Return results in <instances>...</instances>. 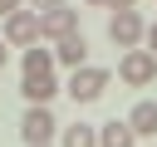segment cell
<instances>
[{
  "mask_svg": "<svg viewBox=\"0 0 157 147\" xmlns=\"http://www.w3.org/2000/svg\"><path fill=\"white\" fill-rule=\"evenodd\" d=\"M108 83H113V74H108V69L83 64V69H74V74H69V88H64V93H69L74 103H93V98H103V88H108Z\"/></svg>",
  "mask_w": 157,
  "mask_h": 147,
  "instance_id": "1",
  "label": "cell"
},
{
  "mask_svg": "<svg viewBox=\"0 0 157 147\" xmlns=\"http://www.w3.org/2000/svg\"><path fill=\"white\" fill-rule=\"evenodd\" d=\"M118 78H123L128 88H147V83L157 78V59H152L147 49H128V54L118 59Z\"/></svg>",
  "mask_w": 157,
  "mask_h": 147,
  "instance_id": "2",
  "label": "cell"
},
{
  "mask_svg": "<svg viewBox=\"0 0 157 147\" xmlns=\"http://www.w3.org/2000/svg\"><path fill=\"white\" fill-rule=\"evenodd\" d=\"M29 44H39V15L34 10L5 15V49H29Z\"/></svg>",
  "mask_w": 157,
  "mask_h": 147,
  "instance_id": "3",
  "label": "cell"
},
{
  "mask_svg": "<svg viewBox=\"0 0 157 147\" xmlns=\"http://www.w3.org/2000/svg\"><path fill=\"white\" fill-rule=\"evenodd\" d=\"M142 34H147V24H142L137 10H113V20H108V39H113L118 49H137Z\"/></svg>",
  "mask_w": 157,
  "mask_h": 147,
  "instance_id": "4",
  "label": "cell"
},
{
  "mask_svg": "<svg viewBox=\"0 0 157 147\" xmlns=\"http://www.w3.org/2000/svg\"><path fill=\"white\" fill-rule=\"evenodd\" d=\"M54 132H59V123H54L49 108H25V118H20V137H25V147H49Z\"/></svg>",
  "mask_w": 157,
  "mask_h": 147,
  "instance_id": "5",
  "label": "cell"
},
{
  "mask_svg": "<svg viewBox=\"0 0 157 147\" xmlns=\"http://www.w3.org/2000/svg\"><path fill=\"white\" fill-rule=\"evenodd\" d=\"M69 34H78V10H69V5H59V10H44L39 15V39H69Z\"/></svg>",
  "mask_w": 157,
  "mask_h": 147,
  "instance_id": "6",
  "label": "cell"
},
{
  "mask_svg": "<svg viewBox=\"0 0 157 147\" xmlns=\"http://www.w3.org/2000/svg\"><path fill=\"white\" fill-rule=\"evenodd\" d=\"M54 64H64V69H83V64H88V39H83V34L59 39V44H54Z\"/></svg>",
  "mask_w": 157,
  "mask_h": 147,
  "instance_id": "7",
  "label": "cell"
},
{
  "mask_svg": "<svg viewBox=\"0 0 157 147\" xmlns=\"http://www.w3.org/2000/svg\"><path fill=\"white\" fill-rule=\"evenodd\" d=\"M20 93H25L29 108H49V98L59 93V83H54V74H39V78H20Z\"/></svg>",
  "mask_w": 157,
  "mask_h": 147,
  "instance_id": "8",
  "label": "cell"
},
{
  "mask_svg": "<svg viewBox=\"0 0 157 147\" xmlns=\"http://www.w3.org/2000/svg\"><path fill=\"white\" fill-rule=\"evenodd\" d=\"M123 123L132 127V137H157V103H152V98H142Z\"/></svg>",
  "mask_w": 157,
  "mask_h": 147,
  "instance_id": "9",
  "label": "cell"
},
{
  "mask_svg": "<svg viewBox=\"0 0 157 147\" xmlns=\"http://www.w3.org/2000/svg\"><path fill=\"white\" fill-rule=\"evenodd\" d=\"M98 147H137V137H132V127L123 118H113V123L98 127Z\"/></svg>",
  "mask_w": 157,
  "mask_h": 147,
  "instance_id": "10",
  "label": "cell"
},
{
  "mask_svg": "<svg viewBox=\"0 0 157 147\" xmlns=\"http://www.w3.org/2000/svg\"><path fill=\"white\" fill-rule=\"evenodd\" d=\"M39 74H54V49L29 44L25 49V78H39Z\"/></svg>",
  "mask_w": 157,
  "mask_h": 147,
  "instance_id": "11",
  "label": "cell"
},
{
  "mask_svg": "<svg viewBox=\"0 0 157 147\" xmlns=\"http://www.w3.org/2000/svg\"><path fill=\"white\" fill-rule=\"evenodd\" d=\"M64 147H98V127H88V123L64 127Z\"/></svg>",
  "mask_w": 157,
  "mask_h": 147,
  "instance_id": "12",
  "label": "cell"
},
{
  "mask_svg": "<svg viewBox=\"0 0 157 147\" xmlns=\"http://www.w3.org/2000/svg\"><path fill=\"white\" fill-rule=\"evenodd\" d=\"M59 5H69V0H29V10H34V15H44V10H59Z\"/></svg>",
  "mask_w": 157,
  "mask_h": 147,
  "instance_id": "13",
  "label": "cell"
},
{
  "mask_svg": "<svg viewBox=\"0 0 157 147\" xmlns=\"http://www.w3.org/2000/svg\"><path fill=\"white\" fill-rule=\"evenodd\" d=\"M142 39H147V54H152V59H157V20H152V24H147V34H142Z\"/></svg>",
  "mask_w": 157,
  "mask_h": 147,
  "instance_id": "14",
  "label": "cell"
},
{
  "mask_svg": "<svg viewBox=\"0 0 157 147\" xmlns=\"http://www.w3.org/2000/svg\"><path fill=\"white\" fill-rule=\"evenodd\" d=\"M20 5H25V0H0V15H15Z\"/></svg>",
  "mask_w": 157,
  "mask_h": 147,
  "instance_id": "15",
  "label": "cell"
},
{
  "mask_svg": "<svg viewBox=\"0 0 157 147\" xmlns=\"http://www.w3.org/2000/svg\"><path fill=\"white\" fill-rule=\"evenodd\" d=\"M137 0H108V10H132Z\"/></svg>",
  "mask_w": 157,
  "mask_h": 147,
  "instance_id": "16",
  "label": "cell"
},
{
  "mask_svg": "<svg viewBox=\"0 0 157 147\" xmlns=\"http://www.w3.org/2000/svg\"><path fill=\"white\" fill-rule=\"evenodd\" d=\"M5 59H10V49H5V39H0V69H5Z\"/></svg>",
  "mask_w": 157,
  "mask_h": 147,
  "instance_id": "17",
  "label": "cell"
},
{
  "mask_svg": "<svg viewBox=\"0 0 157 147\" xmlns=\"http://www.w3.org/2000/svg\"><path fill=\"white\" fill-rule=\"evenodd\" d=\"M88 5H108V0H88Z\"/></svg>",
  "mask_w": 157,
  "mask_h": 147,
  "instance_id": "18",
  "label": "cell"
}]
</instances>
